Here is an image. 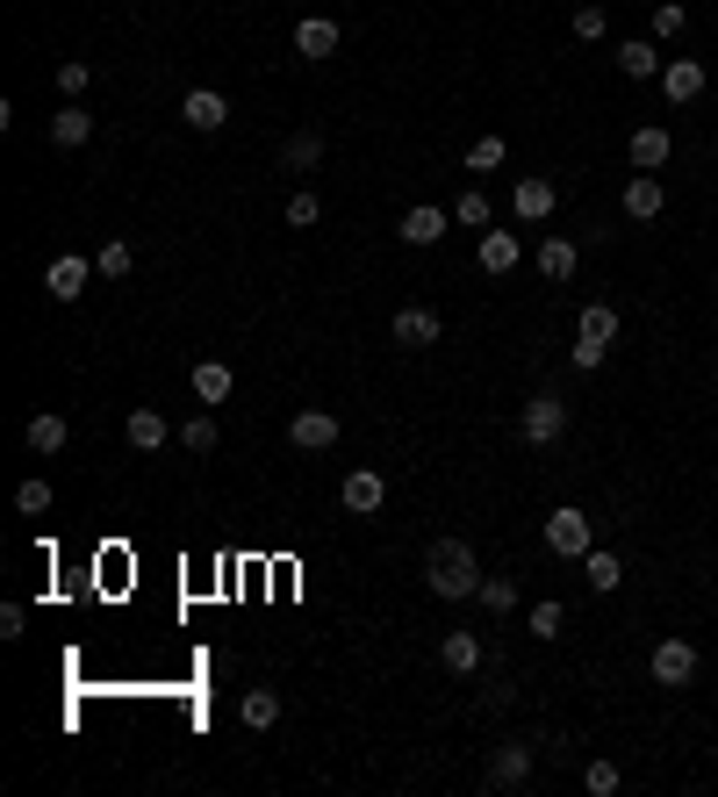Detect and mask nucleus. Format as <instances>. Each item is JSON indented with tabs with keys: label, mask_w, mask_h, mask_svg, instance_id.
I'll list each match as a JSON object with an SVG mask.
<instances>
[{
	"label": "nucleus",
	"mask_w": 718,
	"mask_h": 797,
	"mask_svg": "<svg viewBox=\"0 0 718 797\" xmlns=\"http://www.w3.org/2000/svg\"><path fill=\"white\" fill-rule=\"evenodd\" d=\"M295 51H302V58H331V51H338V22H331V14L295 22Z\"/></svg>",
	"instance_id": "nucleus-20"
},
{
	"label": "nucleus",
	"mask_w": 718,
	"mask_h": 797,
	"mask_svg": "<svg viewBox=\"0 0 718 797\" xmlns=\"http://www.w3.org/2000/svg\"><path fill=\"white\" fill-rule=\"evenodd\" d=\"M438 662H446V676H475L482 668V639L475 633H446L438 639Z\"/></svg>",
	"instance_id": "nucleus-19"
},
{
	"label": "nucleus",
	"mask_w": 718,
	"mask_h": 797,
	"mask_svg": "<svg viewBox=\"0 0 718 797\" xmlns=\"http://www.w3.org/2000/svg\"><path fill=\"white\" fill-rule=\"evenodd\" d=\"M14 511H22V517H51V482H43V474H29V482L14 488Z\"/></svg>",
	"instance_id": "nucleus-32"
},
{
	"label": "nucleus",
	"mask_w": 718,
	"mask_h": 797,
	"mask_svg": "<svg viewBox=\"0 0 718 797\" xmlns=\"http://www.w3.org/2000/svg\"><path fill=\"white\" fill-rule=\"evenodd\" d=\"M87 137H94V115H87L80 101H65V109L51 115V144H58V151H80Z\"/></svg>",
	"instance_id": "nucleus-17"
},
{
	"label": "nucleus",
	"mask_w": 718,
	"mask_h": 797,
	"mask_svg": "<svg viewBox=\"0 0 718 797\" xmlns=\"http://www.w3.org/2000/svg\"><path fill=\"white\" fill-rule=\"evenodd\" d=\"M517 432H525V446H554V438L568 432V403H560L554 389L525 395V410H517Z\"/></svg>",
	"instance_id": "nucleus-2"
},
{
	"label": "nucleus",
	"mask_w": 718,
	"mask_h": 797,
	"mask_svg": "<svg viewBox=\"0 0 718 797\" xmlns=\"http://www.w3.org/2000/svg\"><path fill=\"white\" fill-rule=\"evenodd\" d=\"M338 432H345V424L331 417V410H302V417L287 424V438H295L302 453H324V446H338Z\"/></svg>",
	"instance_id": "nucleus-9"
},
{
	"label": "nucleus",
	"mask_w": 718,
	"mask_h": 797,
	"mask_svg": "<svg viewBox=\"0 0 718 797\" xmlns=\"http://www.w3.org/2000/svg\"><path fill=\"white\" fill-rule=\"evenodd\" d=\"M661 209H668V188H661L654 173H633V180H625V216H633V223H654Z\"/></svg>",
	"instance_id": "nucleus-11"
},
{
	"label": "nucleus",
	"mask_w": 718,
	"mask_h": 797,
	"mask_svg": "<svg viewBox=\"0 0 718 797\" xmlns=\"http://www.w3.org/2000/svg\"><path fill=\"white\" fill-rule=\"evenodd\" d=\"M22 625H29L22 604H0V639H22Z\"/></svg>",
	"instance_id": "nucleus-42"
},
{
	"label": "nucleus",
	"mask_w": 718,
	"mask_h": 797,
	"mask_svg": "<svg viewBox=\"0 0 718 797\" xmlns=\"http://www.w3.org/2000/svg\"><path fill=\"white\" fill-rule=\"evenodd\" d=\"M58 87H65V94H87V87H94V65H87V58H65V65H58Z\"/></svg>",
	"instance_id": "nucleus-39"
},
{
	"label": "nucleus",
	"mask_w": 718,
	"mask_h": 797,
	"mask_svg": "<svg viewBox=\"0 0 718 797\" xmlns=\"http://www.w3.org/2000/svg\"><path fill=\"white\" fill-rule=\"evenodd\" d=\"M130 266H136V252H130L122 238L101 244V259H94V273H101V281H130Z\"/></svg>",
	"instance_id": "nucleus-29"
},
{
	"label": "nucleus",
	"mask_w": 718,
	"mask_h": 797,
	"mask_svg": "<svg viewBox=\"0 0 718 797\" xmlns=\"http://www.w3.org/2000/svg\"><path fill=\"white\" fill-rule=\"evenodd\" d=\"M568 29H575V37H583V43H597V37H604V29H610V14H604V0H583V8H575V22H568Z\"/></svg>",
	"instance_id": "nucleus-34"
},
{
	"label": "nucleus",
	"mask_w": 718,
	"mask_h": 797,
	"mask_svg": "<svg viewBox=\"0 0 718 797\" xmlns=\"http://www.w3.org/2000/svg\"><path fill=\"white\" fill-rule=\"evenodd\" d=\"M503 165V137H475L467 144V173H496Z\"/></svg>",
	"instance_id": "nucleus-36"
},
{
	"label": "nucleus",
	"mask_w": 718,
	"mask_h": 797,
	"mask_svg": "<svg viewBox=\"0 0 718 797\" xmlns=\"http://www.w3.org/2000/svg\"><path fill=\"white\" fill-rule=\"evenodd\" d=\"M316 216H324V202H316V194H287V223H295V230H310Z\"/></svg>",
	"instance_id": "nucleus-40"
},
{
	"label": "nucleus",
	"mask_w": 718,
	"mask_h": 797,
	"mask_svg": "<svg viewBox=\"0 0 718 797\" xmlns=\"http://www.w3.org/2000/svg\"><path fill=\"white\" fill-rule=\"evenodd\" d=\"M647 668H654V683H661V689H690V683H697V647H690L682 633H668L661 647H654Z\"/></svg>",
	"instance_id": "nucleus-4"
},
{
	"label": "nucleus",
	"mask_w": 718,
	"mask_h": 797,
	"mask_svg": "<svg viewBox=\"0 0 718 797\" xmlns=\"http://www.w3.org/2000/svg\"><path fill=\"white\" fill-rule=\"evenodd\" d=\"M475 604H488V611H496V618H503V611H517V582H510V575H482Z\"/></svg>",
	"instance_id": "nucleus-30"
},
{
	"label": "nucleus",
	"mask_w": 718,
	"mask_h": 797,
	"mask_svg": "<svg viewBox=\"0 0 718 797\" xmlns=\"http://www.w3.org/2000/svg\"><path fill=\"white\" fill-rule=\"evenodd\" d=\"M682 29H690V8H682V0H661V8H654V37H682Z\"/></svg>",
	"instance_id": "nucleus-37"
},
{
	"label": "nucleus",
	"mask_w": 718,
	"mask_h": 797,
	"mask_svg": "<svg viewBox=\"0 0 718 797\" xmlns=\"http://www.w3.org/2000/svg\"><path fill=\"white\" fill-rule=\"evenodd\" d=\"M604 360H610V345H589V339H575V366H583V374H597Z\"/></svg>",
	"instance_id": "nucleus-41"
},
{
	"label": "nucleus",
	"mask_w": 718,
	"mask_h": 797,
	"mask_svg": "<svg viewBox=\"0 0 718 797\" xmlns=\"http://www.w3.org/2000/svg\"><path fill=\"white\" fill-rule=\"evenodd\" d=\"M122 438H130L136 453H159V446H165L173 432H165V417H159V410H130V424H122Z\"/></svg>",
	"instance_id": "nucleus-22"
},
{
	"label": "nucleus",
	"mask_w": 718,
	"mask_h": 797,
	"mask_svg": "<svg viewBox=\"0 0 718 797\" xmlns=\"http://www.w3.org/2000/svg\"><path fill=\"white\" fill-rule=\"evenodd\" d=\"M517 259H525V244H517L510 230H482V266L496 273V281H503V273H517Z\"/></svg>",
	"instance_id": "nucleus-21"
},
{
	"label": "nucleus",
	"mask_w": 718,
	"mask_h": 797,
	"mask_svg": "<svg viewBox=\"0 0 718 797\" xmlns=\"http://www.w3.org/2000/svg\"><path fill=\"white\" fill-rule=\"evenodd\" d=\"M438 331H446V324H438V316H432V310H395V324H388V339H395V345H403V352H424V345H438Z\"/></svg>",
	"instance_id": "nucleus-10"
},
{
	"label": "nucleus",
	"mask_w": 718,
	"mask_h": 797,
	"mask_svg": "<svg viewBox=\"0 0 718 797\" xmlns=\"http://www.w3.org/2000/svg\"><path fill=\"white\" fill-rule=\"evenodd\" d=\"M583 784H589V797H610V790H618V761H589V769H583Z\"/></svg>",
	"instance_id": "nucleus-38"
},
{
	"label": "nucleus",
	"mask_w": 718,
	"mask_h": 797,
	"mask_svg": "<svg viewBox=\"0 0 718 797\" xmlns=\"http://www.w3.org/2000/svg\"><path fill=\"white\" fill-rule=\"evenodd\" d=\"M180 446L188 453H216V410H202V417L180 424Z\"/></svg>",
	"instance_id": "nucleus-31"
},
{
	"label": "nucleus",
	"mask_w": 718,
	"mask_h": 797,
	"mask_svg": "<svg viewBox=\"0 0 718 797\" xmlns=\"http://www.w3.org/2000/svg\"><path fill=\"white\" fill-rule=\"evenodd\" d=\"M424 589L446 596V604H467V596L482 589L475 546H467V539H432V554H424Z\"/></svg>",
	"instance_id": "nucleus-1"
},
{
	"label": "nucleus",
	"mask_w": 718,
	"mask_h": 797,
	"mask_svg": "<svg viewBox=\"0 0 718 797\" xmlns=\"http://www.w3.org/2000/svg\"><path fill=\"white\" fill-rule=\"evenodd\" d=\"M510 209H517L525 223H546V216H554V180H539V173L517 180V188H510Z\"/></svg>",
	"instance_id": "nucleus-16"
},
{
	"label": "nucleus",
	"mask_w": 718,
	"mask_h": 797,
	"mask_svg": "<svg viewBox=\"0 0 718 797\" xmlns=\"http://www.w3.org/2000/svg\"><path fill=\"white\" fill-rule=\"evenodd\" d=\"M589 546H597V532H589V517L575 511V503H560V511L546 517V554H560V561H583Z\"/></svg>",
	"instance_id": "nucleus-3"
},
{
	"label": "nucleus",
	"mask_w": 718,
	"mask_h": 797,
	"mask_svg": "<svg viewBox=\"0 0 718 797\" xmlns=\"http://www.w3.org/2000/svg\"><path fill=\"white\" fill-rule=\"evenodd\" d=\"M43 287H51V302H80L87 287H94V259L58 252V259H51V273H43Z\"/></svg>",
	"instance_id": "nucleus-5"
},
{
	"label": "nucleus",
	"mask_w": 718,
	"mask_h": 797,
	"mask_svg": "<svg viewBox=\"0 0 718 797\" xmlns=\"http://www.w3.org/2000/svg\"><path fill=\"white\" fill-rule=\"evenodd\" d=\"M583 575H589V589H597V596H610V589H618V582H625L618 554H604V546H589V554H583Z\"/></svg>",
	"instance_id": "nucleus-27"
},
{
	"label": "nucleus",
	"mask_w": 718,
	"mask_h": 797,
	"mask_svg": "<svg viewBox=\"0 0 718 797\" xmlns=\"http://www.w3.org/2000/svg\"><path fill=\"white\" fill-rule=\"evenodd\" d=\"M338 496H345V511H353V517H374L381 503H388V474L353 467V474H345V488H338Z\"/></svg>",
	"instance_id": "nucleus-8"
},
{
	"label": "nucleus",
	"mask_w": 718,
	"mask_h": 797,
	"mask_svg": "<svg viewBox=\"0 0 718 797\" xmlns=\"http://www.w3.org/2000/svg\"><path fill=\"white\" fill-rule=\"evenodd\" d=\"M705 87H711V72L697 65V58H668V65H661V94L676 101V109H690V101L705 94Z\"/></svg>",
	"instance_id": "nucleus-7"
},
{
	"label": "nucleus",
	"mask_w": 718,
	"mask_h": 797,
	"mask_svg": "<svg viewBox=\"0 0 718 797\" xmlns=\"http://www.w3.org/2000/svg\"><path fill=\"white\" fill-rule=\"evenodd\" d=\"M446 238V209H432V202H417L403 216V244H438Z\"/></svg>",
	"instance_id": "nucleus-24"
},
{
	"label": "nucleus",
	"mask_w": 718,
	"mask_h": 797,
	"mask_svg": "<svg viewBox=\"0 0 718 797\" xmlns=\"http://www.w3.org/2000/svg\"><path fill=\"white\" fill-rule=\"evenodd\" d=\"M575 266H583V252H575V238H560V230H546V238H539V273H546V281H575Z\"/></svg>",
	"instance_id": "nucleus-15"
},
{
	"label": "nucleus",
	"mask_w": 718,
	"mask_h": 797,
	"mask_svg": "<svg viewBox=\"0 0 718 797\" xmlns=\"http://www.w3.org/2000/svg\"><path fill=\"white\" fill-rule=\"evenodd\" d=\"M237 718H244V726H252V733H266L273 718H281V689H244Z\"/></svg>",
	"instance_id": "nucleus-26"
},
{
	"label": "nucleus",
	"mask_w": 718,
	"mask_h": 797,
	"mask_svg": "<svg viewBox=\"0 0 718 797\" xmlns=\"http://www.w3.org/2000/svg\"><path fill=\"white\" fill-rule=\"evenodd\" d=\"M575 339L610 345V339H618V310H610V302H589V310H583V324H575Z\"/></svg>",
	"instance_id": "nucleus-28"
},
{
	"label": "nucleus",
	"mask_w": 718,
	"mask_h": 797,
	"mask_svg": "<svg viewBox=\"0 0 718 797\" xmlns=\"http://www.w3.org/2000/svg\"><path fill=\"white\" fill-rule=\"evenodd\" d=\"M532 784V747L525 740H503L488 755V790H525Z\"/></svg>",
	"instance_id": "nucleus-6"
},
{
	"label": "nucleus",
	"mask_w": 718,
	"mask_h": 797,
	"mask_svg": "<svg viewBox=\"0 0 718 797\" xmlns=\"http://www.w3.org/2000/svg\"><path fill=\"white\" fill-rule=\"evenodd\" d=\"M231 389H237V374H231V366H223V360H202V366H194V395H202L209 410H216V403H223V395H231Z\"/></svg>",
	"instance_id": "nucleus-25"
},
{
	"label": "nucleus",
	"mask_w": 718,
	"mask_h": 797,
	"mask_svg": "<svg viewBox=\"0 0 718 797\" xmlns=\"http://www.w3.org/2000/svg\"><path fill=\"white\" fill-rule=\"evenodd\" d=\"M488 216H496V209H488V194H482V188H467L461 202H453V223H467V230H482Z\"/></svg>",
	"instance_id": "nucleus-35"
},
{
	"label": "nucleus",
	"mask_w": 718,
	"mask_h": 797,
	"mask_svg": "<svg viewBox=\"0 0 718 797\" xmlns=\"http://www.w3.org/2000/svg\"><path fill=\"white\" fill-rule=\"evenodd\" d=\"M661 65H668V58L654 51V37H625L618 43V72H625V80H661Z\"/></svg>",
	"instance_id": "nucleus-13"
},
{
	"label": "nucleus",
	"mask_w": 718,
	"mask_h": 797,
	"mask_svg": "<svg viewBox=\"0 0 718 797\" xmlns=\"http://www.w3.org/2000/svg\"><path fill=\"white\" fill-rule=\"evenodd\" d=\"M180 115H188V130L209 137V130H223V122H231V101H223L216 87H194V94L180 101Z\"/></svg>",
	"instance_id": "nucleus-12"
},
{
	"label": "nucleus",
	"mask_w": 718,
	"mask_h": 797,
	"mask_svg": "<svg viewBox=\"0 0 718 797\" xmlns=\"http://www.w3.org/2000/svg\"><path fill=\"white\" fill-rule=\"evenodd\" d=\"M568 633V611L554 604V596H546V604H532V639H560Z\"/></svg>",
	"instance_id": "nucleus-33"
},
{
	"label": "nucleus",
	"mask_w": 718,
	"mask_h": 797,
	"mask_svg": "<svg viewBox=\"0 0 718 797\" xmlns=\"http://www.w3.org/2000/svg\"><path fill=\"white\" fill-rule=\"evenodd\" d=\"M65 438H72V424L58 417V410H37V417H29V453H65Z\"/></svg>",
	"instance_id": "nucleus-23"
},
{
	"label": "nucleus",
	"mask_w": 718,
	"mask_h": 797,
	"mask_svg": "<svg viewBox=\"0 0 718 797\" xmlns=\"http://www.w3.org/2000/svg\"><path fill=\"white\" fill-rule=\"evenodd\" d=\"M625 151H633V165H639V173H661V165L676 159V137L647 122V130H633V144H625Z\"/></svg>",
	"instance_id": "nucleus-14"
},
{
	"label": "nucleus",
	"mask_w": 718,
	"mask_h": 797,
	"mask_svg": "<svg viewBox=\"0 0 718 797\" xmlns=\"http://www.w3.org/2000/svg\"><path fill=\"white\" fill-rule=\"evenodd\" d=\"M316 165H324V137L316 130H295L281 144V173H316Z\"/></svg>",
	"instance_id": "nucleus-18"
}]
</instances>
